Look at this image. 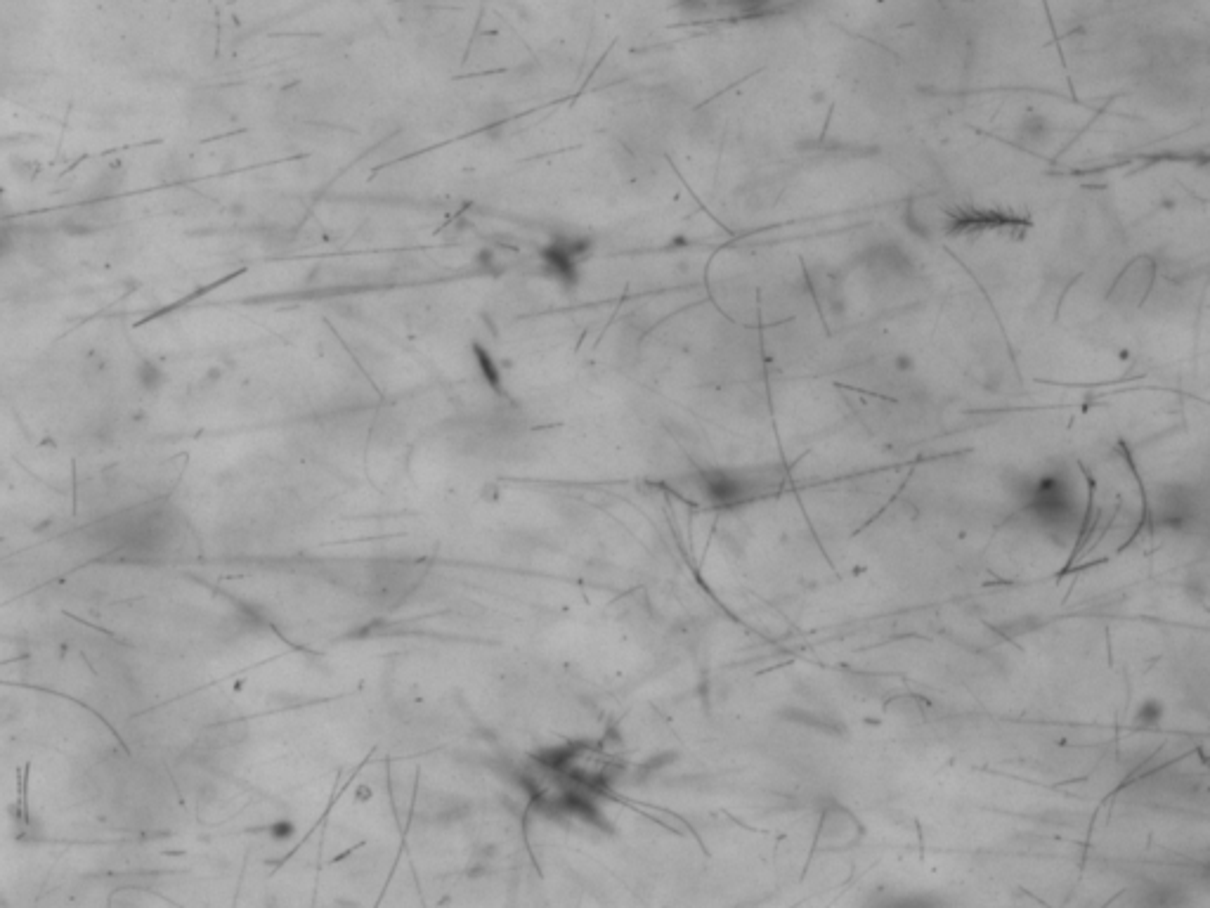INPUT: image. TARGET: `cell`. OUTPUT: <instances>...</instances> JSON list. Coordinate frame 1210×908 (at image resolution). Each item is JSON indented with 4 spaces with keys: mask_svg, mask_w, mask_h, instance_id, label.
Segmentation results:
<instances>
[{
    "mask_svg": "<svg viewBox=\"0 0 1210 908\" xmlns=\"http://www.w3.org/2000/svg\"><path fill=\"white\" fill-rule=\"evenodd\" d=\"M5 244H8V242H5V235H3V232H0V254H3Z\"/></svg>",
    "mask_w": 1210,
    "mask_h": 908,
    "instance_id": "cell-3",
    "label": "cell"
},
{
    "mask_svg": "<svg viewBox=\"0 0 1210 908\" xmlns=\"http://www.w3.org/2000/svg\"><path fill=\"white\" fill-rule=\"evenodd\" d=\"M1031 507L1043 523L1066 525L1073 518L1076 499H1073L1069 483L1057 473H1050V476H1043L1033 485Z\"/></svg>",
    "mask_w": 1210,
    "mask_h": 908,
    "instance_id": "cell-1",
    "label": "cell"
},
{
    "mask_svg": "<svg viewBox=\"0 0 1210 908\" xmlns=\"http://www.w3.org/2000/svg\"><path fill=\"white\" fill-rule=\"evenodd\" d=\"M1159 715H1161V708L1154 703V700H1149V703L1144 705V708L1140 710V715H1137V719H1140L1142 724H1156V722H1159Z\"/></svg>",
    "mask_w": 1210,
    "mask_h": 908,
    "instance_id": "cell-2",
    "label": "cell"
}]
</instances>
